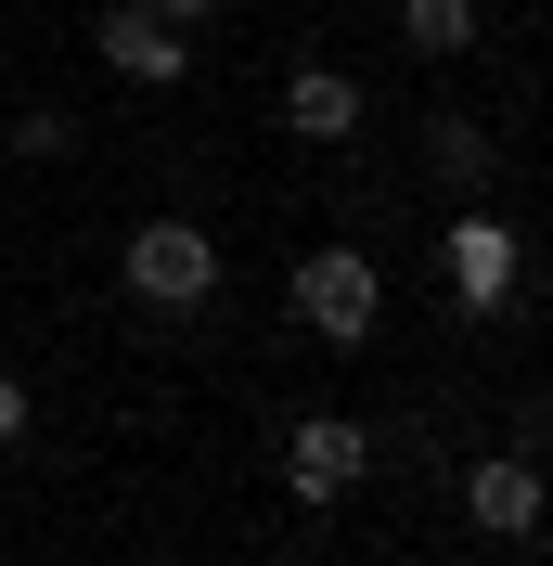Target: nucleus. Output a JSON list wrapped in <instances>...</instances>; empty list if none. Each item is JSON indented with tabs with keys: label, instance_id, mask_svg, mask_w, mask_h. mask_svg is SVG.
<instances>
[{
	"label": "nucleus",
	"instance_id": "obj_1",
	"mask_svg": "<svg viewBox=\"0 0 553 566\" xmlns=\"http://www.w3.org/2000/svg\"><path fill=\"white\" fill-rule=\"evenodd\" d=\"M116 271H129L142 310H168V322H180V310H207V296H219V232H207V219H142Z\"/></svg>",
	"mask_w": 553,
	"mask_h": 566
},
{
	"label": "nucleus",
	"instance_id": "obj_2",
	"mask_svg": "<svg viewBox=\"0 0 553 566\" xmlns=\"http://www.w3.org/2000/svg\"><path fill=\"white\" fill-rule=\"evenodd\" d=\"M296 322H310L322 348H374V322H386V271L361 245H310L296 258Z\"/></svg>",
	"mask_w": 553,
	"mask_h": 566
},
{
	"label": "nucleus",
	"instance_id": "obj_3",
	"mask_svg": "<svg viewBox=\"0 0 553 566\" xmlns=\"http://www.w3.org/2000/svg\"><path fill=\"white\" fill-rule=\"evenodd\" d=\"M438 271H450V310H515V283H528V245H515V232H502V219H489V207H463V219H450V232H438Z\"/></svg>",
	"mask_w": 553,
	"mask_h": 566
},
{
	"label": "nucleus",
	"instance_id": "obj_4",
	"mask_svg": "<svg viewBox=\"0 0 553 566\" xmlns=\"http://www.w3.org/2000/svg\"><path fill=\"white\" fill-rule=\"evenodd\" d=\"M361 463H374V424H347V412H296V438H283L296 502H347V490H361Z\"/></svg>",
	"mask_w": 553,
	"mask_h": 566
},
{
	"label": "nucleus",
	"instance_id": "obj_5",
	"mask_svg": "<svg viewBox=\"0 0 553 566\" xmlns=\"http://www.w3.org/2000/svg\"><path fill=\"white\" fill-rule=\"evenodd\" d=\"M91 39H104V65H116V77H142V91H180V77H194V39H180V27H155L142 0H116Z\"/></svg>",
	"mask_w": 553,
	"mask_h": 566
},
{
	"label": "nucleus",
	"instance_id": "obj_6",
	"mask_svg": "<svg viewBox=\"0 0 553 566\" xmlns=\"http://www.w3.org/2000/svg\"><path fill=\"white\" fill-rule=\"evenodd\" d=\"M463 515H477L489 541H528V528H541V463H528V451H489L477 476H463Z\"/></svg>",
	"mask_w": 553,
	"mask_h": 566
},
{
	"label": "nucleus",
	"instance_id": "obj_7",
	"mask_svg": "<svg viewBox=\"0 0 553 566\" xmlns=\"http://www.w3.org/2000/svg\"><path fill=\"white\" fill-rule=\"evenodd\" d=\"M425 168H438L450 193H489V168H502V142H489L477 116H450V104H438V116H425Z\"/></svg>",
	"mask_w": 553,
	"mask_h": 566
},
{
	"label": "nucleus",
	"instance_id": "obj_8",
	"mask_svg": "<svg viewBox=\"0 0 553 566\" xmlns=\"http://www.w3.org/2000/svg\"><path fill=\"white\" fill-rule=\"evenodd\" d=\"M283 129H310V142H347V129H361V91H347L335 65H296V91H283Z\"/></svg>",
	"mask_w": 553,
	"mask_h": 566
},
{
	"label": "nucleus",
	"instance_id": "obj_9",
	"mask_svg": "<svg viewBox=\"0 0 553 566\" xmlns=\"http://www.w3.org/2000/svg\"><path fill=\"white\" fill-rule=\"evenodd\" d=\"M399 39L425 65H450V52H477V0H399Z\"/></svg>",
	"mask_w": 553,
	"mask_h": 566
},
{
	"label": "nucleus",
	"instance_id": "obj_10",
	"mask_svg": "<svg viewBox=\"0 0 553 566\" xmlns=\"http://www.w3.org/2000/svg\"><path fill=\"white\" fill-rule=\"evenodd\" d=\"M65 142H77V116H52V104L13 116V155H27V168H39V155H65Z\"/></svg>",
	"mask_w": 553,
	"mask_h": 566
},
{
	"label": "nucleus",
	"instance_id": "obj_11",
	"mask_svg": "<svg viewBox=\"0 0 553 566\" xmlns=\"http://www.w3.org/2000/svg\"><path fill=\"white\" fill-rule=\"evenodd\" d=\"M155 27H219V0H142Z\"/></svg>",
	"mask_w": 553,
	"mask_h": 566
},
{
	"label": "nucleus",
	"instance_id": "obj_12",
	"mask_svg": "<svg viewBox=\"0 0 553 566\" xmlns=\"http://www.w3.org/2000/svg\"><path fill=\"white\" fill-rule=\"evenodd\" d=\"M13 438H27V387H13V374H0V451H13Z\"/></svg>",
	"mask_w": 553,
	"mask_h": 566
}]
</instances>
